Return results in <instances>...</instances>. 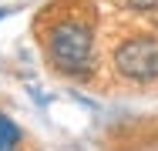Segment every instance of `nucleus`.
<instances>
[{
    "label": "nucleus",
    "mask_w": 158,
    "mask_h": 151,
    "mask_svg": "<svg viewBox=\"0 0 158 151\" xmlns=\"http://www.w3.org/2000/svg\"><path fill=\"white\" fill-rule=\"evenodd\" d=\"M47 57L67 77H88L94 64V37L84 24H57L47 37Z\"/></svg>",
    "instance_id": "obj_1"
},
{
    "label": "nucleus",
    "mask_w": 158,
    "mask_h": 151,
    "mask_svg": "<svg viewBox=\"0 0 158 151\" xmlns=\"http://www.w3.org/2000/svg\"><path fill=\"white\" fill-rule=\"evenodd\" d=\"M20 148V128L7 114H0V151H17Z\"/></svg>",
    "instance_id": "obj_3"
},
{
    "label": "nucleus",
    "mask_w": 158,
    "mask_h": 151,
    "mask_svg": "<svg viewBox=\"0 0 158 151\" xmlns=\"http://www.w3.org/2000/svg\"><path fill=\"white\" fill-rule=\"evenodd\" d=\"M0 17H7V10H0Z\"/></svg>",
    "instance_id": "obj_5"
},
{
    "label": "nucleus",
    "mask_w": 158,
    "mask_h": 151,
    "mask_svg": "<svg viewBox=\"0 0 158 151\" xmlns=\"http://www.w3.org/2000/svg\"><path fill=\"white\" fill-rule=\"evenodd\" d=\"M114 67L121 77L138 81V84L158 81V40L155 37H131L125 44H118Z\"/></svg>",
    "instance_id": "obj_2"
},
{
    "label": "nucleus",
    "mask_w": 158,
    "mask_h": 151,
    "mask_svg": "<svg viewBox=\"0 0 158 151\" xmlns=\"http://www.w3.org/2000/svg\"><path fill=\"white\" fill-rule=\"evenodd\" d=\"M131 10H158V0H121Z\"/></svg>",
    "instance_id": "obj_4"
}]
</instances>
